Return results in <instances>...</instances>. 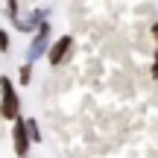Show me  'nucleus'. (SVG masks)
<instances>
[{
	"instance_id": "obj_1",
	"label": "nucleus",
	"mask_w": 158,
	"mask_h": 158,
	"mask_svg": "<svg viewBox=\"0 0 158 158\" xmlns=\"http://www.w3.org/2000/svg\"><path fill=\"white\" fill-rule=\"evenodd\" d=\"M0 117L3 120H15V117H21V97H18V88H15V82H12L9 76H0Z\"/></svg>"
},
{
	"instance_id": "obj_2",
	"label": "nucleus",
	"mask_w": 158,
	"mask_h": 158,
	"mask_svg": "<svg viewBox=\"0 0 158 158\" xmlns=\"http://www.w3.org/2000/svg\"><path fill=\"white\" fill-rule=\"evenodd\" d=\"M50 44H53V27H50V21H41V27L32 32V41H29V47H27V62H38V59H44L47 56V50H50Z\"/></svg>"
},
{
	"instance_id": "obj_3",
	"label": "nucleus",
	"mask_w": 158,
	"mask_h": 158,
	"mask_svg": "<svg viewBox=\"0 0 158 158\" xmlns=\"http://www.w3.org/2000/svg\"><path fill=\"white\" fill-rule=\"evenodd\" d=\"M12 149L15 155H29L32 149V138H29V129H27V117H15L12 120Z\"/></svg>"
},
{
	"instance_id": "obj_4",
	"label": "nucleus",
	"mask_w": 158,
	"mask_h": 158,
	"mask_svg": "<svg viewBox=\"0 0 158 158\" xmlns=\"http://www.w3.org/2000/svg\"><path fill=\"white\" fill-rule=\"evenodd\" d=\"M70 53H73V35H59V38H53L50 50H47V62L59 68L70 59Z\"/></svg>"
},
{
	"instance_id": "obj_5",
	"label": "nucleus",
	"mask_w": 158,
	"mask_h": 158,
	"mask_svg": "<svg viewBox=\"0 0 158 158\" xmlns=\"http://www.w3.org/2000/svg\"><path fill=\"white\" fill-rule=\"evenodd\" d=\"M47 15H50V9H35V12H29L27 18L18 15L15 21H12V27H15L18 32H29V35H32L35 29L41 27V21H47Z\"/></svg>"
},
{
	"instance_id": "obj_6",
	"label": "nucleus",
	"mask_w": 158,
	"mask_h": 158,
	"mask_svg": "<svg viewBox=\"0 0 158 158\" xmlns=\"http://www.w3.org/2000/svg\"><path fill=\"white\" fill-rule=\"evenodd\" d=\"M18 82L21 85H32V62H23L18 68Z\"/></svg>"
},
{
	"instance_id": "obj_7",
	"label": "nucleus",
	"mask_w": 158,
	"mask_h": 158,
	"mask_svg": "<svg viewBox=\"0 0 158 158\" xmlns=\"http://www.w3.org/2000/svg\"><path fill=\"white\" fill-rule=\"evenodd\" d=\"M27 129H29V138H32V143H41V126L35 117H27Z\"/></svg>"
},
{
	"instance_id": "obj_8",
	"label": "nucleus",
	"mask_w": 158,
	"mask_h": 158,
	"mask_svg": "<svg viewBox=\"0 0 158 158\" xmlns=\"http://www.w3.org/2000/svg\"><path fill=\"white\" fill-rule=\"evenodd\" d=\"M3 15L9 18V23L15 21L18 15H21V9H18V0H6V6H3Z\"/></svg>"
},
{
	"instance_id": "obj_9",
	"label": "nucleus",
	"mask_w": 158,
	"mask_h": 158,
	"mask_svg": "<svg viewBox=\"0 0 158 158\" xmlns=\"http://www.w3.org/2000/svg\"><path fill=\"white\" fill-rule=\"evenodd\" d=\"M12 50V38H9V29L0 27V53H9Z\"/></svg>"
},
{
	"instance_id": "obj_10",
	"label": "nucleus",
	"mask_w": 158,
	"mask_h": 158,
	"mask_svg": "<svg viewBox=\"0 0 158 158\" xmlns=\"http://www.w3.org/2000/svg\"><path fill=\"white\" fill-rule=\"evenodd\" d=\"M149 73H152V79H158V47L152 53V68H149Z\"/></svg>"
},
{
	"instance_id": "obj_11",
	"label": "nucleus",
	"mask_w": 158,
	"mask_h": 158,
	"mask_svg": "<svg viewBox=\"0 0 158 158\" xmlns=\"http://www.w3.org/2000/svg\"><path fill=\"white\" fill-rule=\"evenodd\" d=\"M149 35H152V41H155V47H158V21L149 23Z\"/></svg>"
}]
</instances>
